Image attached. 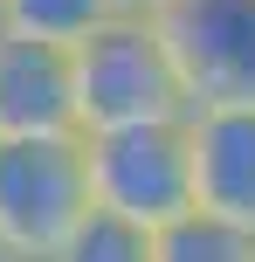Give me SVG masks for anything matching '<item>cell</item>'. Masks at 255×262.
<instances>
[{"label": "cell", "mask_w": 255, "mask_h": 262, "mask_svg": "<svg viewBox=\"0 0 255 262\" xmlns=\"http://www.w3.org/2000/svg\"><path fill=\"white\" fill-rule=\"evenodd\" d=\"M0 262H21V255H14V249H7V242H0Z\"/></svg>", "instance_id": "obj_11"}, {"label": "cell", "mask_w": 255, "mask_h": 262, "mask_svg": "<svg viewBox=\"0 0 255 262\" xmlns=\"http://www.w3.org/2000/svg\"><path fill=\"white\" fill-rule=\"evenodd\" d=\"M152 262H255V235L193 207L179 221L152 228Z\"/></svg>", "instance_id": "obj_7"}, {"label": "cell", "mask_w": 255, "mask_h": 262, "mask_svg": "<svg viewBox=\"0 0 255 262\" xmlns=\"http://www.w3.org/2000/svg\"><path fill=\"white\" fill-rule=\"evenodd\" d=\"M83 138V180L90 207L118 214L131 228H166L193 214V152H187V118H152V124H118V131H76Z\"/></svg>", "instance_id": "obj_2"}, {"label": "cell", "mask_w": 255, "mask_h": 262, "mask_svg": "<svg viewBox=\"0 0 255 262\" xmlns=\"http://www.w3.org/2000/svg\"><path fill=\"white\" fill-rule=\"evenodd\" d=\"M83 214V138H0V242L21 262H41Z\"/></svg>", "instance_id": "obj_4"}, {"label": "cell", "mask_w": 255, "mask_h": 262, "mask_svg": "<svg viewBox=\"0 0 255 262\" xmlns=\"http://www.w3.org/2000/svg\"><path fill=\"white\" fill-rule=\"evenodd\" d=\"M166 0H110V14H159Z\"/></svg>", "instance_id": "obj_10"}, {"label": "cell", "mask_w": 255, "mask_h": 262, "mask_svg": "<svg viewBox=\"0 0 255 262\" xmlns=\"http://www.w3.org/2000/svg\"><path fill=\"white\" fill-rule=\"evenodd\" d=\"M193 207L255 235V111H187Z\"/></svg>", "instance_id": "obj_6"}, {"label": "cell", "mask_w": 255, "mask_h": 262, "mask_svg": "<svg viewBox=\"0 0 255 262\" xmlns=\"http://www.w3.org/2000/svg\"><path fill=\"white\" fill-rule=\"evenodd\" d=\"M104 14H110V0H0V28L7 35L55 41V49H76Z\"/></svg>", "instance_id": "obj_8"}, {"label": "cell", "mask_w": 255, "mask_h": 262, "mask_svg": "<svg viewBox=\"0 0 255 262\" xmlns=\"http://www.w3.org/2000/svg\"><path fill=\"white\" fill-rule=\"evenodd\" d=\"M41 262H152V235L131 228V221H118V214H97L90 207Z\"/></svg>", "instance_id": "obj_9"}, {"label": "cell", "mask_w": 255, "mask_h": 262, "mask_svg": "<svg viewBox=\"0 0 255 262\" xmlns=\"http://www.w3.org/2000/svg\"><path fill=\"white\" fill-rule=\"evenodd\" d=\"M152 21L187 111H255V0H166Z\"/></svg>", "instance_id": "obj_3"}, {"label": "cell", "mask_w": 255, "mask_h": 262, "mask_svg": "<svg viewBox=\"0 0 255 262\" xmlns=\"http://www.w3.org/2000/svg\"><path fill=\"white\" fill-rule=\"evenodd\" d=\"M0 138H76L69 49L0 28Z\"/></svg>", "instance_id": "obj_5"}, {"label": "cell", "mask_w": 255, "mask_h": 262, "mask_svg": "<svg viewBox=\"0 0 255 262\" xmlns=\"http://www.w3.org/2000/svg\"><path fill=\"white\" fill-rule=\"evenodd\" d=\"M69 97H76V131L187 118V90L152 14H104L69 49Z\"/></svg>", "instance_id": "obj_1"}]
</instances>
